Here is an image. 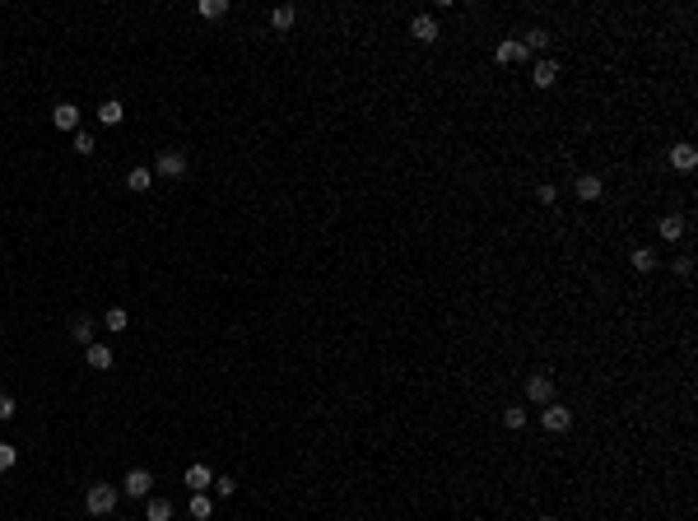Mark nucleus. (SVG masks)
<instances>
[{
  "label": "nucleus",
  "mask_w": 698,
  "mask_h": 521,
  "mask_svg": "<svg viewBox=\"0 0 698 521\" xmlns=\"http://www.w3.org/2000/svg\"><path fill=\"white\" fill-rule=\"evenodd\" d=\"M526 400H531V405H549V400H554V377H549V373H535V377L526 382Z\"/></svg>",
  "instance_id": "3"
},
{
  "label": "nucleus",
  "mask_w": 698,
  "mask_h": 521,
  "mask_svg": "<svg viewBox=\"0 0 698 521\" xmlns=\"http://www.w3.org/2000/svg\"><path fill=\"white\" fill-rule=\"evenodd\" d=\"M573 191H577V196H582V200H600V191H605V182H600L596 172H582Z\"/></svg>",
  "instance_id": "13"
},
{
  "label": "nucleus",
  "mask_w": 698,
  "mask_h": 521,
  "mask_svg": "<svg viewBox=\"0 0 698 521\" xmlns=\"http://www.w3.org/2000/svg\"><path fill=\"white\" fill-rule=\"evenodd\" d=\"M158 172H163V177H182V172H187V154H182V149H163V154H158Z\"/></svg>",
  "instance_id": "10"
},
{
  "label": "nucleus",
  "mask_w": 698,
  "mask_h": 521,
  "mask_svg": "<svg viewBox=\"0 0 698 521\" xmlns=\"http://www.w3.org/2000/svg\"><path fill=\"white\" fill-rule=\"evenodd\" d=\"M410 37H414V42H424V47L438 42V19H433V14H414V19H410Z\"/></svg>",
  "instance_id": "6"
},
{
  "label": "nucleus",
  "mask_w": 698,
  "mask_h": 521,
  "mask_svg": "<svg viewBox=\"0 0 698 521\" xmlns=\"http://www.w3.org/2000/svg\"><path fill=\"white\" fill-rule=\"evenodd\" d=\"M675 275H685V279L694 275V256H680V261H675Z\"/></svg>",
  "instance_id": "31"
},
{
  "label": "nucleus",
  "mask_w": 698,
  "mask_h": 521,
  "mask_svg": "<svg viewBox=\"0 0 698 521\" xmlns=\"http://www.w3.org/2000/svg\"><path fill=\"white\" fill-rule=\"evenodd\" d=\"M117 503H122V493H117L112 484H89V493H84V508H89L93 517H112Z\"/></svg>",
  "instance_id": "1"
},
{
  "label": "nucleus",
  "mask_w": 698,
  "mask_h": 521,
  "mask_svg": "<svg viewBox=\"0 0 698 521\" xmlns=\"http://www.w3.org/2000/svg\"><path fill=\"white\" fill-rule=\"evenodd\" d=\"M149 484H154V475H149L144 466H135L131 475L122 479V493H126V498H149Z\"/></svg>",
  "instance_id": "4"
},
{
  "label": "nucleus",
  "mask_w": 698,
  "mask_h": 521,
  "mask_svg": "<svg viewBox=\"0 0 698 521\" xmlns=\"http://www.w3.org/2000/svg\"><path fill=\"white\" fill-rule=\"evenodd\" d=\"M494 56H499V66H517V61H526L531 52L521 47V37H503V42H499V52H494Z\"/></svg>",
  "instance_id": "8"
},
{
  "label": "nucleus",
  "mask_w": 698,
  "mask_h": 521,
  "mask_svg": "<svg viewBox=\"0 0 698 521\" xmlns=\"http://www.w3.org/2000/svg\"><path fill=\"white\" fill-rule=\"evenodd\" d=\"M521 47H526V52H545V47H549V33H545V28H531Z\"/></svg>",
  "instance_id": "23"
},
{
  "label": "nucleus",
  "mask_w": 698,
  "mask_h": 521,
  "mask_svg": "<svg viewBox=\"0 0 698 521\" xmlns=\"http://www.w3.org/2000/svg\"><path fill=\"white\" fill-rule=\"evenodd\" d=\"M503 423H508V428H526V410H521V405H508V410H503Z\"/></svg>",
  "instance_id": "25"
},
{
  "label": "nucleus",
  "mask_w": 698,
  "mask_h": 521,
  "mask_svg": "<svg viewBox=\"0 0 698 521\" xmlns=\"http://www.w3.org/2000/svg\"><path fill=\"white\" fill-rule=\"evenodd\" d=\"M210 488H214V493H219V498H228V493H233V488H238V484H233L228 475H214V484H210Z\"/></svg>",
  "instance_id": "29"
},
{
  "label": "nucleus",
  "mask_w": 698,
  "mask_h": 521,
  "mask_svg": "<svg viewBox=\"0 0 698 521\" xmlns=\"http://www.w3.org/2000/svg\"><path fill=\"white\" fill-rule=\"evenodd\" d=\"M14 414H19V405H14V396H5V391H0V423H5V419H14Z\"/></svg>",
  "instance_id": "28"
},
{
  "label": "nucleus",
  "mask_w": 698,
  "mask_h": 521,
  "mask_svg": "<svg viewBox=\"0 0 698 521\" xmlns=\"http://www.w3.org/2000/svg\"><path fill=\"white\" fill-rule=\"evenodd\" d=\"M93 149H98V144H93V135H89V131H75V154H84V158H89Z\"/></svg>",
  "instance_id": "27"
},
{
  "label": "nucleus",
  "mask_w": 698,
  "mask_h": 521,
  "mask_svg": "<svg viewBox=\"0 0 698 521\" xmlns=\"http://www.w3.org/2000/svg\"><path fill=\"white\" fill-rule=\"evenodd\" d=\"M52 126L56 131H79V107L75 103H56L52 107Z\"/></svg>",
  "instance_id": "7"
},
{
  "label": "nucleus",
  "mask_w": 698,
  "mask_h": 521,
  "mask_svg": "<svg viewBox=\"0 0 698 521\" xmlns=\"http://www.w3.org/2000/svg\"><path fill=\"white\" fill-rule=\"evenodd\" d=\"M187 512H191V517H196V521H205V517H210V512H214V503H210V498H205V493H191V503H187Z\"/></svg>",
  "instance_id": "20"
},
{
  "label": "nucleus",
  "mask_w": 698,
  "mask_h": 521,
  "mask_svg": "<svg viewBox=\"0 0 698 521\" xmlns=\"http://www.w3.org/2000/svg\"><path fill=\"white\" fill-rule=\"evenodd\" d=\"M103 326H107V331H126V326H131V317H126V308H107Z\"/></svg>",
  "instance_id": "21"
},
{
  "label": "nucleus",
  "mask_w": 698,
  "mask_h": 521,
  "mask_svg": "<svg viewBox=\"0 0 698 521\" xmlns=\"http://www.w3.org/2000/svg\"><path fill=\"white\" fill-rule=\"evenodd\" d=\"M670 168H675V172H694V168H698V149H694V144H675V149H670Z\"/></svg>",
  "instance_id": "9"
},
{
  "label": "nucleus",
  "mask_w": 698,
  "mask_h": 521,
  "mask_svg": "<svg viewBox=\"0 0 698 521\" xmlns=\"http://www.w3.org/2000/svg\"><path fill=\"white\" fill-rule=\"evenodd\" d=\"M535 200H540V205H554V200H559V191L549 187V182H545V187H535Z\"/></svg>",
  "instance_id": "30"
},
{
  "label": "nucleus",
  "mask_w": 698,
  "mask_h": 521,
  "mask_svg": "<svg viewBox=\"0 0 698 521\" xmlns=\"http://www.w3.org/2000/svg\"><path fill=\"white\" fill-rule=\"evenodd\" d=\"M293 19H298V10H293V5H279V10L270 14V23H275V28H293Z\"/></svg>",
  "instance_id": "22"
},
{
  "label": "nucleus",
  "mask_w": 698,
  "mask_h": 521,
  "mask_svg": "<svg viewBox=\"0 0 698 521\" xmlns=\"http://www.w3.org/2000/svg\"><path fill=\"white\" fill-rule=\"evenodd\" d=\"M70 335H75L79 344H93V317H75V322H70Z\"/></svg>",
  "instance_id": "18"
},
{
  "label": "nucleus",
  "mask_w": 698,
  "mask_h": 521,
  "mask_svg": "<svg viewBox=\"0 0 698 521\" xmlns=\"http://www.w3.org/2000/svg\"><path fill=\"white\" fill-rule=\"evenodd\" d=\"M540 423H545V433H568V428H573V410L559 405V400H549L545 414H540Z\"/></svg>",
  "instance_id": "2"
},
{
  "label": "nucleus",
  "mask_w": 698,
  "mask_h": 521,
  "mask_svg": "<svg viewBox=\"0 0 698 521\" xmlns=\"http://www.w3.org/2000/svg\"><path fill=\"white\" fill-rule=\"evenodd\" d=\"M531 84H535V89H554V84H559V61H554V56H545V61H535V70H531Z\"/></svg>",
  "instance_id": "5"
},
{
  "label": "nucleus",
  "mask_w": 698,
  "mask_h": 521,
  "mask_svg": "<svg viewBox=\"0 0 698 521\" xmlns=\"http://www.w3.org/2000/svg\"><path fill=\"white\" fill-rule=\"evenodd\" d=\"M200 14H205V19H223V14H228V0H200Z\"/></svg>",
  "instance_id": "24"
},
{
  "label": "nucleus",
  "mask_w": 698,
  "mask_h": 521,
  "mask_svg": "<svg viewBox=\"0 0 698 521\" xmlns=\"http://www.w3.org/2000/svg\"><path fill=\"white\" fill-rule=\"evenodd\" d=\"M144 521H173V503H168V498H149V508H144Z\"/></svg>",
  "instance_id": "16"
},
{
  "label": "nucleus",
  "mask_w": 698,
  "mask_h": 521,
  "mask_svg": "<svg viewBox=\"0 0 698 521\" xmlns=\"http://www.w3.org/2000/svg\"><path fill=\"white\" fill-rule=\"evenodd\" d=\"M535 521H554V517H535Z\"/></svg>",
  "instance_id": "32"
},
{
  "label": "nucleus",
  "mask_w": 698,
  "mask_h": 521,
  "mask_svg": "<svg viewBox=\"0 0 698 521\" xmlns=\"http://www.w3.org/2000/svg\"><path fill=\"white\" fill-rule=\"evenodd\" d=\"M126 187H131V191H149V187H154L149 168H131V172H126Z\"/></svg>",
  "instance_id": "19"
},
{
  "label": "nucleus",
  "mask_w": 698,
  "mask_h": 521,
  "mask_svg": "<svg viewBox=\"0 0 698 521\" xmlns=\"http://www.w3.org/2000/svg\"><path fill=\"white\" fill-rule=\"evenodd\" d=\"M14 461H19V447L0 443V475H5V470H14Z\"/></svg>",
  "instance_id": "26"
},
{
  "label": "nucleus",
  "mask_w": 698,
  "mask_h": 521,
  "mask_svg": "<svg viewBox=\"0 0 698 521\" xmlns=\"http://www.w3.org/2000/svg\"><path fill=\"white\" fill-rule=\"evenodd\" d=\"M98 122H103V126H122V122H126V107H122L117 98L98 103Z\"/></svg>",
  "instance_id": "14"
},
{
  "label": "nucleus",
  "mask_w": 698,
  "mask_h": 521,
  "mask_svg": "<svg viewBox=\"0 0 698 521\" xmlns=\"http://www.w3.org/2000/svg\"><path fill=\"white\" fill-rule=\"evenodd\" d=\"M210 484H214V470L210 466H200V461H196V466H187V488H191V493H205Z\"/></svg>",
  "instance_id": "11"
},
{
  "label": "nucleus",
  "mask_w": 698,
  "mask_h": 521,
  "mask_svg": "<svg viewBox=\"0 0 698 521\" xmlns=\"http://www.w3.org/2000/svg\"><path fill=\"white\" fill-rule=\"evenodd\" d=\"M633 270H638V275H652L656 270V252L652 247H638V252H633Z\"/></svg>",
  "instance_id": "17"
},
{
  "label": "nucleus",
  "mask_w": 698,
  "mask_h": 521,
  "mask_svg": "<svg viewBox=\"0 0 698 521\" xmlns=\"http://www.w3.org/2000/svg\"><path fill=\"white\" fill-rule=\"evenodd\" d=\"M685 214H665L661 223H656V233H661V242H675V238H685Z\"/></svg>",
  "instance_id": "12"
},
{
  "label": "nucleus",
  "mask_w": 698,
  "mask_h": 521,
  "mask_svg": "<svg viewBox=\"0 0 698 521\" xmlns=\"http://www.w3.org/2000/svg\"><path fill=\"white\" fill-rule=\"evenodd\" d=\"M84 358H89L93 373H107V368H112V349H107V344H89V349H84Z\"/></svg>",
  "instance_id": "15"
}]
</instances>
